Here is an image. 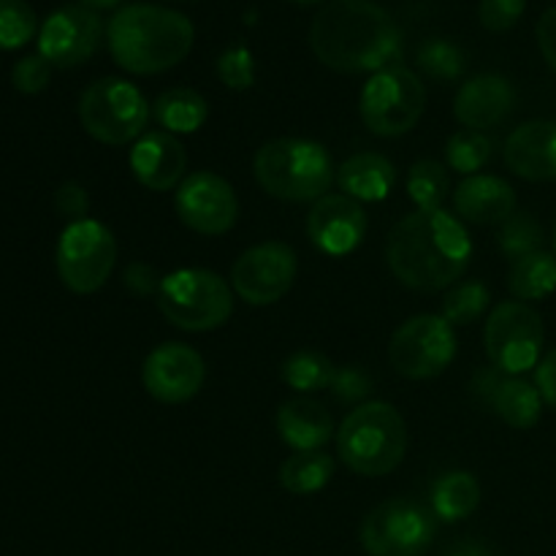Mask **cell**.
Returning a JSON list of instances; mask_svg holds the SVG:
<instances>
[{"label": "cell", "mask_w": 556, "mask_h": 556, "mask_svg": "<svg viewBox=\"0 0 556 556\" xmlns=\"http://www.w3.org/2000/svg\"><path fill=\"white\" fill-rule=\"evenodd\" d=\"M309 47L337 74H378L400 65L402 33L372 0H329L309 25Z\"/></svg>", "instance_id": "1"}, {"label": "cell", "mask_w": 556, "mask_h": 556, "mask_svg": "<svg viewBox=\"0 0 556 556\" xmlns=\"http://www.w3.org/2000/svg\"><path fill=\"white\" fill-rule=\"evenodd\" d=\"M386 258L405 288L424 293L443 291L470 266L472 239L451 212L416 210L391 228Z\"/></svg>", "instance_id": "2"}, {"label": "cell", "mask_w": 556, "mask_h": 556, "mask_svg": "<svg viewBox=\"0 0 556 556\" xmlns=\"http://www.w3.org/2000/svg\"><path fill=\"white\" fill-rule=\"evenodd\" d=\"M106 41L119 68L136 76H152L188 58L195 27L188 16L166 5L134 3L109 20Z\"/></svg>", "instance_id": "3"}, {"label": "cell", "mask_w": 556, "mask_h": 556, "mask_svg": "<svg viewBox=\"0 0 556 556\" xmlns=\"http://www.w3.org/2000/svg\"><path fill=\"white\" fill-rule=\"evenodd\" d=\"M407 424L389 402H364L337 429V454L348 470L367 478L394 472L407 454Z\"/></svg>", "instance_id": "4"}, {"label": "cell", "mask_w": 556, "mask_h": 556, "mask_svg": "<svg viewBox=\"0 0 556 556\" xmlns=\"http://www.w3.org/2000/svg\"><path fill=\"white\" fill-rule=\"evenodd\" d=\"M253 172L261 188L282 201H318L337 179L334 163L324 144L309 139L266 141L253 157Z\"/></svg>", "instance_id": "5"}, {"label": "cell", "mask_w": 556, "mask_h": 556, "mask_svg": "<svg viewBox=\"0 0 556 556\" xmlns=\"http://www.w3.org/2000/svg\"><path fill=\"white\" fill-rule=\"evenodd\" d=\"M163 318L182 331H212L233 313V288L210 269H177L157 291Z\"/></svg>", "instance_id": "6"}, {"label": "cell", "mask_w": 556, "mask_h": 556, "mask_svg": "<svg viewBox=\"0 0 556 556\" xmlns=\"http://www.w3.org/2000/svg\"><path fill=\"white\" fill-rule=\"evenodd\" d=\"M150 119V103L144 92L128 79L106 76L81 92L79 123L96 141L123 147L141 139Z\"/></svg>", "instance_id": "7"}, {"label": "cell", "mask_w": 556, "mask_h": 556, "mask_svg": "<svg viewBox=\"0 0 556 556\" xmlns=\"http://www.w3.org/2000/svg\"><path fill=\"white\" fill-rule=\"evenodd\" d=\"M424 109H427V85L416 71L402 65L369 76L358 98L364 125L383 139L410 134L421 123Z\"/></svg>", "instance_id": "8"}, {"label": "cell", "mask_w": 556, "mask_h": 556, "mask_svg": "<svg viewBox=\"0 0 556 556\" xmlns=\"http://www.w3.org/2000/svg\"><path fill=\"white\" fill-rule=\"evenodd\" d=\"M438 535V516L416 500H386L369 510L358 541L369 556H424Z\"/></svg>", "instance_id": "9"}, {"label": "cell", "mask_w": 556, "mask_h": 556, "mask_svg": "<svg viewBox=\"0 0 556 556\" xmlns=\"http://www.w3.org/2000/svg\"><path fill=\"white\" fill-rule=\"evenodd\" d=\"M58 275L63 286L74 293H96L106 286L117 264V242L103 223L76 220L65 226L58 239Z\"/></svg>", "instance_id": "10"}, {"label": "cell", "mask_w": 556, "mask_h": 556, "mask_svg": "<svg viewBox=\"0 0 556 556\" xmlns=\"http://www.w3.org/2000/svg\"><path fill=\"white\" fill-rule=\"evenodd\" d=\"M543 318L535 307L527 302H503L489 313L486 331V356L492 367L505 375H525L541 364Z\"/></svg>", "instance_id": "11"}, {"label": "cell", "mask_w": 556, "mask_h": 556, "mask_svg": "<svg viewBox=\"0 0 556 556\" xmlns=\"http://www.w3.org/2000/svg\"><path fill=\"white\" fill-rule=\"evenodd\" d=\"M454 358L456 334L443 315H416L405 320L389 342L391 367L407 380L438 378Z\"/></svg>", "instance_id": "12"}, {"label": "cell", "mask_w": 556, "mask_h": 556, "mask_svg": "<svg viewBox=\"0 0 556 556\" xmlns=\"http://www.w3.org/2000/svg\"><path fill=\"white\" fill-rule=\"evenodd\" d=\"M299 258L291 244L264 242L244 250L231 269V288L242 302L269 307L291 291L296 280Z\"/></svg>", "instance_id": "13"}, {"label": "cell", "mask_w": 556, "mask_h": 556, "mask_svg": "<svg viewBox=\"0 0 556 556\" xmlns=\"http://www.w3.org/2000/svg\"><path fill=\"white\" fill-rule=\"evenodd\" d=\"M103 33L106 27L98 11L79 3L60 5L38 30V54L54 68H74L98 52Z\"/></svg>", "instance_id": "14"}, {"label": "cell", "mask_w": 556, "mask_h": 556, "mask_svg": "<svg viewBox=\"0 0 556 556\" xmlns=\"http://www.w3.org/2000/svg\"><path fill=\"white\" fill-rule=\"evenodd\" d=\"M174 210L190 231L204 237L228 233L239 220L237 193L215 172L188 174L174 193Z\"/></svg>", "instance_id": "15"}, {"label": "cell", "mask_w": 556, "mask_h": 556, "mask_svg": "<svg viewBox=\"0 0 556 556\" xmlns=\"http://www.w3.org/2000/svg\"><path fill=\"white\" fill-rule=\"evenodd\" d=\"M206 380V364L195 348L185 342H163L141 367V383L152 400L163 405H182L201 391Z\"/></svg>", "instance_id": "16"}, {"label": "cell", "mask_w": 556, "mask_h": 556, "mask_svg": "<svg viewBox=\"0 0 556 556\" xmlns=\"http://www.w3.org/2000/svg\"><path fill=\"white\" fill-rule=\"evenodd\" d=\"M472 394L483 407L497 413L508 427L532 429L541 421L543 396L538 386L527 383L519 375H505L497 367L478 369L470 383Z\"/></svg>", "instance_id": "17"}, {"label": "cell", "mask_w": 556, "mask_h": 556, "mask_svg": "<svg viewBox=\"0 0 556 556\" xmlns=\"http://www.w3.org/2000/svg\"><path fill=\"white\" fill-rule=\"evenodd\" d=\"M309 242L326 255H348L367 233V215L356 199L345 193H326L307 215Z\"/></svg>", "instance_id": "18"}, {"label": "cell", "mask_w": 556, "mask_h": 556, "mask_svg": "<svg viewBox=\"0 0 556 556\" xmlns=\"http://www.w3.org/2000/svg\"><path fill=\"white\" fill-rule=\"evenodd\" d=\"M185 168H188V152L182 141L168 130H150L136 139L130 150V172L139 179V185L155 193L179 188Z\"/></svg>", "instance_id": "19"}, {"label": "cell", "mask_w": 556, "mask_h": 556, "mask_svg": "<svg viewBox=\"0 0 556 556\" xmlns=\"http://www.w3.org/2000/svg\"><path fill=\"white\" fill-rule=\"evenodd\" d=\"M505 166L527 182L556 179V123L530 119L519 125L505 141Z\"/></svg>", "instance_id": "20"}, {"label": "cell", "mask_w": 556, "mask_h": 556, "mask_svg": "<svg viewBox=\"0 0 556 556\" xmlns=\"http://www.w3.org/2000/svg\"><path fill=\"white\" fill-rule=\"evenodd\" d=\"M516 106V90L505 76L478 74L459 87L454 114L467 130H489L503 123Z\"/></svg>", "instance_id": "21"}, {"label": "cell", "mask_w": 556, "mask_h": 556, "mask_svg": "<svg viewBox=\"0 0 556 556\" xmlns=\"http://www.w3.org/2000/svg\"><path fill=\"white\" fill-rule=\"evenodd\" d=\"M454 210L459 220L476 226H503L516 212V193L505 179L492 174H472L454 190Z\"/></svg>", "instance_id": "22"}, {"label": "cell", "mask_w": 556, "mask_h": 556, "mask_svg": "<svg viewBox=\"0 0 556 556\" xmlns=\"http://www.w3.org/2000/svg\"><path fill=\"white\" fill-rule=\"evenodd\" d=\"M275 424L282 443L296 454L324 451V445L334 438V421H331L329 410L309 396H296V400L280 405Z\"/></svg>", "instance_id": "23"}, {"label": "cell", "mask_w": 556, "mask_h": 556, "mask_svg": "<svg viewBox=\"0 0 556 556\" xmlns=\"http://www.w3.org/2000/svg\"><path fill=\"white\" fill-rule=\"evenodd\" d=\"M396 182V168L380 152H356V155L348 157L340 168H337V185L345 195L356 199L358 204L367 201L389 199L391 190Z\"/></svg>", "instance_id": "24"}, {"label": "cell", "mask_w": 556, "mask_h": 556, "mask_svg": "<svg viewBox=\"0 0 556 556\" xmlns=\"http://www.w3.org/2000/svg\"><path fill=\"white\" fill-rule=\"evenodd\" d=\"M481 505V483L472 472L451 470L432 483V514L440 521H465Z\"/></svg>", "instance_id": "25"}, {"label": "cell", "mask_w": 556, "mask_h": 556, "mask_svg": "<svg viewBox=\"0 0 556 556\" xmlns=\"http://www.w3.org/2000/svg\"><path fill=\"white\" fill-rule=\"evenodd\" d=\"M152 117L161 123L163 130L174 136L195 134L210 117V103L204 101L201 92L190 90V87H172L155 98Z\"/></svg>", "instance_id": "26"}, {"label": "cell", "mask_w": 556, "mask_h": 556, "mask_svg": "<svg viewBox=\"0 0 556 556\" xmlns=\"http://www.w3.org/2000/svg\"><path fill=\"white\" fill-rule=\"evenodd\" d=\"M508 288L516 302H541L556 291V255L538 250L510 261Z\"/></svg>", "instance_id": "27"}, {"label": "cell", "mask_w": 556, "mask_h": 556, "mask_svg": "<svg viewBox=\"0 0 556 556\" xmlns=\"http://www.w3.org/2000/svg\"><path fill=\"white\" fill-rule=\"evenodd\" d=\"M334 478V459L324 451H307V454H291L280 467V483L286 492L307 497L329 486Z\"/></svg>", "instance_id": "28"}, {"label": "cell", "mask_w": 556, "mask_h": 556, "mask_svg": "<svg viewBox=\"0 0 556 556\" xmlns=\"http://www.w3.org/2000/svg\"><path fill=\"white\" fill-rule=\"evenodd\" d=\"M334 369L331 358L320 351H296L282 364V380L288 389L299 394H315V391L329 389Z\"/></svg>", "instance_id": "29"}, {"label": "cell", "mask_w": 556, "mask_h": 556, "mask_svg": "<svg viewBox=\"0 0 556 556\" xmlns=\"http://www.w3.org/2000/svg\"><path fill=\"white\" fill-rule=\"evenodd\" d=\"M407 193H410V199L416 201V206L421 212L443 210L445 199L451 193L448 166H443L440 161H432V157L418 161L410 168V177H407Z\"/></svg>", "instance_id": "30"}, {"label": "cell", "mask_w": 556, "mask_h": 556, "mask_svg": "<svg viewBox=\"0 0 556 556\" xmlns=\"http://www.w3.org/2000/svg\"><path fill=\"white\" fill-rule=\"evenodd\" d=\"M494 155V141L489 139L481 130H456L448 141H445V161L448 168L472 177L476 172H481Z\"/></svg>", "instance_id": "31"}, {"label": "cell", "mask_w": 556, "mask_h": 556, "mask_svg": "<svg viewBox=\"0 0 556 556\" xmlns=\"http://www.w3.org/2000/svg\"><path fill=\"white\" fill-rule=\"evenodd\" d=\"M492 293L481 280H467L451 288L443 299V318L451 326H470L489 309Z\"/></svg>", "instance_id": "32"}, {"label": "cell", "mask_w": 556, "mask_h": 556, "mask_svg": "<svg viewBox=\"0 0 556 556\" xmlns=\"http://www.w3.org/2000/svg\"><path fill=\"white\" fill-rule=\"evenodd\" d=\"M465 52L448 38H429L418 47V68L438 81H454L465 74Z\"/></svg>", "instance_id": "33"}, {"label": "cell", "mask_w": 556, "mask_h": 556, "mask_svg": "<svg viewBox=\"0 0 556 556\" xmlns=\"http://www.w3.org/2000/svg\"><path fill=\"white\" fill-rule=\"evenodd\" d=\"M543 242H546V233L530 212H514L500 228V250L510 261L538 253V250H543Z\"/></svg>", "instance_id": "34"}, {"label": "cell", "mask_w": 556, "mask_h": 556, "mask_svg": "<svg viewBox=\"0 0 556 556\" xmlns=\"http://www.w3.org/2000/svg\"><path fill=\"white\" fill-rule=\"evenodd\" d=\"M36 11L25 0H0V49H20L36 36Z\"/></svg>", "instance_id": "35"}, {"label": "cell", "mask_w": 556, "mask_h": 556, "mask_svg": "<svg viewBox=\"0 0 556 556\" xmlns=\"http://www.w3.org/2000/svg\"><path fill=\"white\" fill-rule=\"evenodd\" d=\"M217 79L228 87V90H250L255 85V58L244 43H231L223 49L220 58L215 63Z\"/></svg>", "instance_id": "36"}, {"label": "cell", "mask_w": 556, "mask_h": 556, "mask_svg": "<svg viewBox=\"0 0 556 556\" xmlns=\"http://www.w3.org/2000/svg\"><path fill=\"white\" fill-rule=\"evenodd\" d=\"M331 394L337 402H345V405H358V402L367 400L375 391V378L358 364H348V367H337L334 378H331Z\"/></svg>", "instance_id": "37"}, {"label": "cell", "mask_w": 556, "mask_h": 556, "mask_svg": "<svg viewBox=\"0 0 556 556\" xmlns=\"http://www.w3.org/2000/svg\"><path fill=\"white\" fill-rule=\"evenodd\" d=\"M527 0H481L478 20L489 33H508L521 20Z\"/></svg>", "instance_id": "38"}, {"label": "cell", "mask_w": 556, "mask_h": 556, "mask_svg": "<svg viewBox=\"0 0 556 556\" xmlns=\"http://www.w3.org/2000/svg\"><path fill=\"white\" fill-rule=\"evenodd\" d=\"M49 79H52V65L41 54H27L11 71V81L25 96H38V92L47 90Z\"/></svg>", "instance_id": "39"}, {"label": "cell", "mask_w": 556, "mask_h": 556, "mask_svg": "<svg viewBox=\"0 0 556 556\" xmlns=\"http://www.w3.org/2000/svg\"><path fill=\"white\" fill-rule=\"evenodd\" d=\"M161 282L163 277L157 275L155 266L144 264V261H134V264H128V269L123 271V286L125 291H130L134 296L144 299V296H152L157 291H161Z\"/></svg>", "instance_id": "40"}, {"label": "cell", "mask_w": 556, "mask_h": 556, "mask_svg": "<svg viewBox=\"0 0 556 556\" xmlns=\"http://www.w3.org/2000/svg\"><path fill=\"white\" fill-rule=\"evenodd\" d=\"M54 206L63 217H68L71 223L85 220L87 210H90V199H87V190L76 182L60 185L58 193H54Z\"/></svg>", "instance_id": "41"}, {"label": "cell", "mask_w": 556, "mask_h": 556, "mask_svg": "<svg viewBox=\"0 0 556 556\" xmlns=\"http://www.w3.org/2000/svg\"><path fill=\"white\" fill-rule=\"evenodd\" d=\"M535 33H538V47H541L543 58H546V63L552 65L556 74V9L543 11V16L538 20Z\"/></svg>", "instance_id": "42"}, {"label": "cell", "mask_w": 556, "mask_h": 556, "mask_svg": "<svg viewBox=\"0 0 556 556\" xmlns=\"http://www.w3.org/2000/svg\"><path fill=\"white\" fill-rule=\"evenodd\" d=\"M535 386L538 391H541L543 402L556 410V348L552 353H546V356L541 358V364H538Z\"/></svg>", "instance_id": "43"}, {"label": "cell", "mask_w": 556, "mask_h": 556, "mask_svg": "<svg viewBox=\"0 0 556 556\" xmlns=\"http://www.w3.org/2000/svg\"><path fill=\"white\" fill-rule=\"evenodd\" d=\"M443 556H494L492 548L483 541H476V538H462L454 546L445 548Z\"/></svg>", "instance_id": "44"}, {"label": "cell", "mask_w": 556, "mask_h": 556, "mask_svg": "<svg viewBox=\"0 0 556 556\" xmlns=\"http://www.w3.org/2000/svg\"><path fill=\"white\" fill-rule=\"evenodd\" d=\"M79 5H87L92 11H103V9H117L119 0H79Z\"/></svg>", "instance_id": "45"}, {"label": "cell", "mask_w": 556, "mask_h": 556, "mask_svg": "<svg viewBox=\"0 0 556 556\" xmlns=\"http://www.w3.org/2000/svg\"><path fill=\"white\" fill-rule=\"evenodd\" d=\"M288 3H296V5H315V3H324V0H288Z\"/></svg>", "instance_id": "46"}, {"label": "cell", "mask_w": 556, "mask_h": 556, "mask_svg": "<svg viewBox=\"0 0 556 556\" xmlns=\"http://www.w3.org/2000/svg\"><path fill=\"white\" fill-rule=\"evenodd\" d=\"M554 255H556V223H554Z\"/></svg>", "instance_id": "47"}]
</instances>
